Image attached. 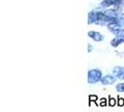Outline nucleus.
Here are the masks:
<instances>
[{
	"label": "nucleus",
	"mask_w": 124,
	"mask_h": 112,
	"mask_svg": "<svg viewBox=\"0 0 124 112\" xmlns=\"http://www.w3.org/2000/svg\"><path fill=\"white\" fill-rule=\"evenodd\" d=\"M102 79V71L100 69H92L88 72V82L90 84H94Z\"/></svg>",
	"instance_id": "nucleus-1"
},
{
	"label": "nucleus",
	"mask_w": 124,
	"mask_h": 112,
	"mask_svg": "<svg viewBox=\"0 0 124 112\" xmlns=\"http://www.w3.org/2000/svg\"><path fill=\"white\" fill-rule=\"evenodd\" d=\"M105 16V13L101 11H91L88 14V24H92L93 23H98L101 20H103Z\"/></svg>",
	"instance_id": "nucleus-2"
},
{
	"label": "nucleus",
	"mask_w": 124,
	"mask_h": 112,
	"mask_svg": "<svg viewBox=\"0 0 124 112\" xmlns=\"http://www.w3.org/2000/svg\"><path fill=\"white\" fill-rule=\"evenodd\" d=\"M107 28L116 37L122 36L124 34V28H122V26L119 25L118 24H107Z\"/></svg>",
	"instance_id": "nucleus-3"
},
{
	"label": "nucleus",
	"mask_w": 124,
	"mask_h": 112,
	"mask_svg": "<svg viewBox=\"0 0 124 112\" xmlns=\"http://www.w3.org/2000/svg\"><path fill=\"white\" fill-rule=\"evenodd\" d=\"M88 36L90 37H92L94 41H96V42H101V41H103L104 40V36L99 33V32H95V31H89L88 33Z\"/></svg>",
	"instance_id": "nucleus-4"
},
{
	"label": "nucleus",
	"mask_w": 124,
	"mask_h": 112,
	"mask_svg": "<svg viewBox=\"0 0 124 112\" xmlns=\"http://www.w3.org/2000/svg\"><path fill=\"white\" fill-rule=\"evenodd\" d=\"M113 74L117 79L124 80V67L123 66H115L113 68Z\"/></svg>",
	"instance_id": "nucleus-5"
},
{
	"label": "nucleus",
	"mask_w": 124,
	"mask_h": 112,
	"mask_svg": "<svg viewBox=\"0 0 124 112\" xmlns=\"http://www.w3.org/2000/svg\"><path fill=\"white\" fill-rule=\"evenodd\" d=\"M117 80V78L115 76H112V75H106L105 77H102L101 79V82L103 85H108V84H112L114 83Z\"/></svg>",
	"instance_id": "nucleus-6"
},
{
	"label": "nucleus",
	"mask_w": 124,
	"mask_h": 112,
	"mask_svg": "<svg viewBox=\"0 0 124 112\" xmlns=\"http://www.w3.org/2000/svg\"><path fill=\"white\" fill-rule=\"evenodd\" d=\"M123 3L122 0H104L102 3H101V7H105V8H107L109 6H112V5H119Z\"/></svg>",
	"instance_id": "nucleus-7"
},
{
	"label": "nucleus",
	"mask_w": 124,
	"mask_h": 112,
	"mask_svg": "<svg viewBox=\"0 0 124 112\" xmlns=\"http://www.w3.org/2000/svg\"><path fill=\"white\" fill-rule=\"evenodd\" d=\"M122 43H124V35H122V36H117L111 41V45L113 47H115V48L118 47L119 44Z\"/></svg>",
	"instance_id": "nucleus-8"
},
{
	"label": "nucleus",
	"mask_w": 124,
	"mask_h": 112,
	"mask_svg": "<svg viewBox=\"0 0 124 112\" xmlns=\"http://www.w3.org/2000/svg\"><path fill=\"white\" fill-rule=\"evenodd\" d=\"M89 100H90V105H91V102H94L96 105H97V100H98V97H97V95H94V94H92V95H90L89 96Z\"/></svg>",
	"instance_id": "nucleus-9"
},
{
	"label": "nucleus",
	"mask_w": 124,
	"mask_h": 112,
	"mask_svg": "<svg viewBox=\"0 0 124 112\" xmlns=\"http://www.w3.org/2000/svg\"><path fill=\"white\" fill-rule=\"evenodd\" d=\"M116 90L119 92V93H122L124 92V83H118L116 86Z\"/></svg>",
	"instance_id": "nucleus-10"
},
{
	"label": "nucleus",
	"mask_w": 124,
	"mask_h": 112,
	"mask_svg": "<svg viewBox=\"0 0 124 112\" xmlns=\"http://www.w3.org/2000/svg\"><path fill=\"white\" fill-rule=\"evenodd\" d=\"M108 105L110 106H114L116 105V100L114 98H112L111 96H109V101H108Z\"/></svg>",
	"instance_id": "nucleus-11"
},
{
	"label": "nucleus",
	"mask_w": 124,
	"mask_h": 112,
	"mask_svg": "<svg viewBox=\"0 0 124 112\" xmlns=\"http://www.w3.org/2000/svg\"><path fill=\"white\" fill-rule=\"evenodd\" d=\"M118 106H124V99L121 97H118Z\"/></svg>",
	"instance_id": "nucleus-12"
},
{
	"label": "nucleus",
	"mask_w": 124,
	"mask_h": 112,
	"mask_svg": "<svg viewBox=\"0 0 124 112\" xmlns=\"http://www.w3.org/2000/svg\"><path fill=\"white\" fill-rule=\"evenodd\" d=\"M107 104H106V98H102L101 101H100V106H106Z\"/></svg>",
	"instance_id": "nucleus-13"
},
{
	"label": "nucleus",
	"mask_w": 124,
	"mask_h": 112,
	"mask_svg": "<svg viewBox=\"0 0 124 112\" xmlns=\"http://www.w3.org/2000/svg\"><path fill=\"white\" fill-rule=\"evenodd\" d=\"M88 51H89V52L93 51V46H92V45H90V44L88 45Z\"/></svg>",
	"instance_id": "nucleus-14"
}]
</instances>
